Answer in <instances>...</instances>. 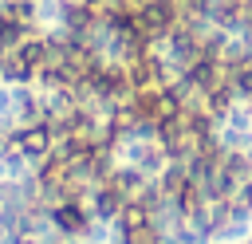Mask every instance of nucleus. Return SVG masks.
Masks as SVG:
<instances>
[{
  "label": "nucleus",
  "mask_w": 252,
  "mask_h": 244,
  "mask_svg": "<svg viewBox=\"0 0 252 244\" xmlns=\"http://www.w3.org/2000/svg\"><path fill=\"white\" fill-rule=\"evenodd\" d=\"M51 220H55L59 232H87L91 213L83 209V201H59V205L51 209Z\"/></svg>",
  "instance_id": "obj_1"
}]
</instances>
